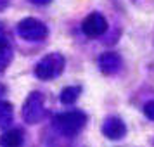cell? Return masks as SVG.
<instances>
[{
  "mask_svg": "<svg viewBox=\"0 0 154 147\" xmlns=\"http://www.w3.org/2000/svg\"><path fill=\"white\" fill-rule=\"evenodd\" d=\"M106 28H107V24H106L104 17L99 16V14H92L83 21V31L88 36L102 35V33L106 31Z\"/></svg>",
  "mask_w": 154,
  "mask_h": 147,
  "instance_id": "obj_1",
  "label": "cell"
},
{
  "mask_svg": "<svg viewBox=\"0 0 154 147\" xmlns=\"http://www.w3.org/2000/svg\"><path fill=\"white\" fill-rule=\"evenodd\" d=\"M21 140H23L21 132L19 130H12L7 135H4V139L0 140V144H4V145H7V147H19Z\"/></svg>",
  "mask_w": 154,
  "mask_h": 147,
  "instance_id": "obj_2",
  "label": "cell"
},
{
  "mask_svg": "<svg viewBox=\"0 0 154 147\" xmlns=\"http://www.w3.org/2000/svg\"><path fill=\"white\" fill-rule=\"evenodd\" d=\"M107 125L112 128L111 132H107L111 139H119V137L123 135V125H121V121H119V119H109V121H107Z\"/></svg>",
  "mask_w": 154,
  "mask_h": 147,
  "instance_id": "obj_3",
  "label": "cell"
},
{
  "mask_svg": "<svg viewBox=\"0 0 154 147\" xmlns=\"http://www.w3.org/2000/svg\"><path fill=\"white\" fill-rule=\"evenodd\" d=\"M78 92H80V88H66V90L63 92V102H66V104H68V102H73V100H75V99H76V93Z\"/></svg>",
  "mask_w": 154,
  "mask_h": 147,
  "instance_id": "obj_4",
  "label": "cell"
},
{
  "mask_svg": "<svg viewBox=\"0 0 154 147\" xmlns=\"http://www.w3.org/2000/svg\"><path fill=\"white\" fill-rule=\"evenodd\" d=\"M146 114L149 116V118H154V102H151V104L146 106Z\"/></svg>",
  "mask_w": 154,
  "mask_h": 147,
  "instance_id": "obj_5",
  "label": "cell"
},
{
  "mask_svg": "<svg viewBox=\"0 0 154 147\" xmlns=\"http://www.w3.org/2000/svg\"><path fill=\"white\" fill-rule=\"evenodd\" d=\"M35 2H47V0H35Z\"/></svg>",
  "mask_w": 154,
  "mask_h": 147,
  "instance_id": "obj_6",
  "label": "cell"
}]
</instances>
